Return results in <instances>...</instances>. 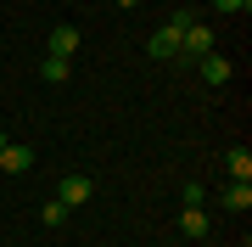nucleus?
Returning <instances> with one entry per match:
<instances>
[{"mask_svg":"<svg viewBox=\"0 0 252 247\" xmlns=\"http://www.w3.org/2000/svg\"><path fill=\"white\" fill-rule=\"evenodd\" d=\"M213 28H207V23H190V28H180V56H174V62H196V56H207V51H213Z\"/></svg>","mask_w":252,"mask_h":247,"instance_id":"f257e3e1","label":"nucleus"},{"mask_svg":"<svg viewBox=\"0 0 252 247\" xmlns=\"http://www.w3.org/2000/svg\"><path fill=\"white\" fill-rule=\"evenodd\" d=\"M90 174H62V191H56V202H62V208L73 213V208H84V202H90Z\"/></svg>","mask_w":252,"mask_h":247,"instance_id":"f03ea898","label":"nucleus"},{"mask_svg":"<svg viewBox=\"0 0 252 247\" xmlns=\"http://www.w3.org/2000/svg\"><path fill=\"white\" fill-rule=\"evenodd\" d=\"M146 51H152V62H174V56H180V28L174 23H162L152 39H146Z\"/></svg>","mask_w":252,"mask_h":247,"instance_id":"7ed1b4c3","label":"nucleus"},{"mask_svg":"<svg viewBox=\"0 0 252 247\" xmlns=\"http://www.w3.org/2000/svg\"><path fill=\"white\" fill-rule=\"evenodd\" d=\"M28 169H34V146L6 141V146H0V174H28Z\"/></svg>","mask_w":252,"mask_h":247,"instance_id":"20e7f679","label":"nucleus"},{"mask_svg":"<svg viewBox=\"0 0 252 247\" xmlns=\"http://www.w3.org/2000/svg\"><path fill=\"white\" fill-rule=\"evenodd\" d=\"M196 79H207V84H224V79H230V56H219V51L196 56Z\"/></svg>","mask_w":252,"mask_h":247,"instance_id":"39448f33","label":"nucleus"},{"mask_svg":"<svg viewBox=\"0 0 252 247\" xmlns=\"http://www.w3.org/2000/svg\"><path fill=\"white\" fill-rule=\"evenodd\" d=\"M207 230H213V219H207L202 208H185V213H180V236H190V242H202Z\"/></svg>","mask_w":252,"mask_h":247,"instance_id":"423d86ee","label":"nucleus"},{"mask_svg":"<svg viewBox=\"0 0 252 247\" xmlns=\"http://www.w3.org/2000/svg\"><path fill=\"white\" fill-rule=\"evenodd\" d=\"M73 51H79V28H67V23L51 28V51L45 56H73Z\"/></svg>","mask_w":252,"mask_h":247,"instance_id":"0eeeda50","label":"nucleus"},{"mask_svg":"<svg viewBox=\"0 0 252 247\" xmlns=\"http://www.w3.org/2000/svg\"><path fill=\"white\" fill-rule=\"evenodd\" d=\"M224 208H230V213H247V208H252V185H247V180H230V185H224Z\"/></svg>","mask_w":252,"mask_h":247,"instance_id":"6e6552de","label":"nucleus"},{"mask_svg":"<svg viewBox=\"0 0 252 247\" xmlns=\"http://www.w3.org/2000/svg\"><path fill=\"white\" fill-rule=\"evenodd\" d=\"M224 169H230V180H252V152H247V146H230Z\"/></svg>","mask_w":252,"mask_h":247,"instance_id":"1a4fd4ad","label":"nucleus"},{"mask_svg":"<svg viewBox=\"0 0 252 247\" xmlns=\"http://www.w3.org/2000/svg\"><path fill=\"white\" fill-rule=\"evenodd\" d=\"M39 79H51V84H67V79H73L67 56H45V62H39Z\"/></svg>","mask_w":252,"mask_h":247,"instance_id":"9d476101","label":"nucleus"},{"mask_svg":"<svg viewBox=\"0 0 252 247\" xmlns=\"http://www.w3.org/2000/svg\"><path fill=\"white\" fill-rule=\"evenodd\" d=\"M39 219H45V225L56 230V225H62V219H67V208H62V202H56V197H51V202H45V208H39Z\"/></svg>","mask_w":252,"mask_h":247,"instance_id":"9b49d317","label":"nucleus"},{"mask_svg":"<svg viewBox=\"0 0 252 247\" xmlns=\"http://www.w3.org/2000/svg\"><path fill=\"white\" fill-rule=\"evenodd\" d=\"M252 0H213V11H224V17H235V11H247Z\"/></svg>","mask_w":252,"mask_h":247,"instance_id":"f8f14e48","label":"nucleus"},{"mask_svg":"<svg viewBox=\"0 0 252 247\" xmlns=\"http://www.w3.org/2000/svg\"><path fill=\"white\" fill-rule=\"evenodd\" d=\"M118 6H124V11H129V6H135V0H118Z\"/></svg>","mask_w":252,"mask_h":247,"instance_id":"ddd939ff","label":"nucleus"},{"mask_svg":"<svg viewBox=\"0 0 252 247\" xmlns=\"http://www.w3.org/2000/svg\"><path fill=\"white\" fill-rule=\"evenodd\" d=\"M0 146H6V129H0Z\"/></svg>","mask_w":252,"mask_h":247,"instance_id":"4468645a","label":"nucleus"}]
</instances>
